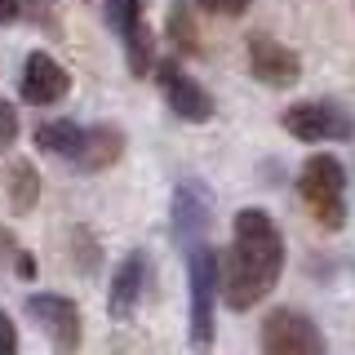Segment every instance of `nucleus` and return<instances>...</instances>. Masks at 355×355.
<instances>
[{
  "label": "nucleus",
  "mask_w": 355,
  "mask_h": 355,
  "mask_svg": "<svg viewBox=\"0 0 355 355\" xmlns=\"http://www.w3.org/2000/svg\"><path fill=\"white\" fill-rule=\"evenodd\" d=\"M107 22L120 31V36H129V31L142 27V14H138V0H107Z\"/></svg>",
  "instance_id": "obj_14"
},
{
  "label": "nucleus",
  "mask_w": 355,
  "mask_h": 355,
  "mask_svg": "<svg viewBox=\"0 0 355 355\" xmlns=\"http://www.w3.org/2000/svg\"><path fill=\"white\" fill-rule=\"evenodd\" d=\"M125 44H129V62H133V71H147V62H151V36H147V27L129 31Z\"/></svg>",
  "instance_id": "obj_15"
},
{
  "label": "nucleus",
  "mask_w": 355,
  "mask_h": 355,
  "mask_svg": "<svg viewBox=\"0 0 355 355\" xmlns=\"http://www.w3.org/2000/svg\"><path fill=\"white\" fill-rule=\"evenodd\" d=\"M262 355H324V338H320L315 320L280 306L262 324Z\"/></svg>",
  "instance_id": "obj_3"
},
{
  "label": "nucleus",
  "mask_w": 355,
  "mask_h": 355,
  "mask_svg": "<svg viewBox=\"0 0 355 355\" xmlns=\"http://www.w3.org/2000/svg\"><path fill=\"white\" fill-rule=\"evenodd\" d=\"M160 85H164V98H169L173 116L191 120V125H200V120H209V116H214V98H209V94H205V89H200L196 80L178 76L173 67H164V71H160Z\"/></svg>",
  "instance_id": "obj_9"
},
{
  "label": "nucleus",
  "mask_w": 355,
  "mask_h": 355,
  "mask_svg": "<svg viewBox=\"0 0 355 355\" xmlns=\"http://www.w3.org/2000/svg\"><path fill=\"white\" fill-rule=\"evenodd\" d=\"M14 14H18V9H14V0H0V22H9Z\"/></svg>",
  "instance_id": "obj_20"
},
{
  "label": "nucleus",
  "mask_w": 355,
  "mask_h": 355,
  "mask_svg": "<svg viewBox=\"0 0 355 355\" xmlns=\"http://www.w3.org/2000/svg\"><path fill=\"white\" fill-rule=\"evenodd\" d=\"M280 271H284V236L275 231V222L262 209L236 214V240H231L227 271H222L227 306H236V311L258 306L262 293L275 288Z\"/></svg>",
  "instance_id": "obj_1"
},
{
  "label": "nucleus",
  "mask_w": 355,
  "mask_h": 355,
  "mask_svg": "<svg viewBox=\"0 0 355 355\" xmlns=\"http://www.w3.org/2000/svg\"><path fill=\"white\" fill-rule=\"evenodd\" d=\"M284 129L302 142H324V138H347L351 125L342 111H333L324 103H297L284 111Z\"/></svg>",
  "instance_id": "obj_6"
},
{
  "label": "nucleus",
  "mask_w": 355,
  "mask_h": 355,
  "mask_svg": "<svg viewBox=\"0 0 355 355\" xmlns=\"http://www.w3.org/2000/svg\"><path fill=\"white\" fill-rule=\"evenodd\" d=\"M36 196H40V178H36V169H31L27 160H14V164H9V205L22 214V209L36 205Z\"/></svg>",
  "instance_id": "obj_13"
},
{
  "label": "nucleus",
  "mask_w": 355,
  "mask_h": 355,
  "mask_svg": "<svg viewBox=\"0 0 355 355\" xmlns=\"http://www.w3.org/2000/svg\"><path fill=\"white\" fill-rule=\"evenodd\" d=\"M173 36L187 44V49H196V31H191V5L187 0H178L173 5Z\"/></svg>",
  "instance_id": "obj_16"
},
{
  "label": "nucleus",
  "mask_w": 355,
  "mask_h": 355,
  "mask_svg": "<svg viewBox=\"0 0 355 355\" xmlns=\"http://www.w3.org/2000/svg\"><path fill=\"white\" fill-rule=\"evenodd\" d=\"M62 94H67V71L49 53H31L27 67H22V98H27L31 107H49V103H58Z\"/></svg>",
  "instance_id": "obj_8"
},
{
  "label": "nucleus",
  "mask_w": 355,
  "mask_h": 355,
  "mask_svg": "<svg viewBox=\"0 0 355 355\" xmlns=\"http://www.w3.org/2000/svg\"><path fill=\"white\" fill-rule=\"evenodd\" d=\"M14 138H18V116H14V107L0 98V151L14 147Z\"/></svg>",
  "instance_id": "obj_17"
},
{
  "label": "nucleus",
  "mask_w": 355,
  "mask_h": 355,
  "mask_svg": "<svg viewBox=\"0 0 355 355\" xmlns=\"http://www.w3.org/2000/svg\"><path fill=\"white\" fill-rule=\"evenodd\" d=\"M80 142L85 133L71 125V120H49V125L36 129V147L49 151V155H62V160H76L80 155Z\"/></svg>",
  "instance_id": "obj_10"
},
{
  "label": "nucleus",
  "mask_w": 355,
  "mask_h": 355,
  "mask_svg": "<svg viewBox=\"0 0 355 355\" xmlns=\"http://www.w3.org/2000/svg\"><path fill=\"white\" fill-rule=\"evenodd\" d=\"M138 288H142V258H129L111 280V315H129L138 302Z\"/></svg>",
  "instance_id": "obj_12"
},
{
  "label": "nucleus",
  "mask_w": 355,
  "mask_h": 355,
  "mask_svg": "<svg viewBox=\"0 0 355 355\" xmlns=\"http://www.w3.org/2000/svg\"><path fill=\"white\" fill-rule=\"evenodd\" d=\"M120 147H125V138H120L116 129H94V133H85L76 164H80V169H107V164L120 155Z\"/></svg>",
  "instance_id": "obj_11"
},
{
  "label": "nucleus",
  "mask_w": 355,
  "mask_h": 355,
  "mask_svg": "<svg viewBox=\"0 0 355 355\" xmlns=\"http://www.w3.org/2000/svg\"><path fill=\"white\" fill-rule=\"evenodd\" d=\"M27 306H31V315L44 324L53 351L76 355V347H80V311H76V302H67V297H58V293H36Z\"/></svg>",
  "instance_id": "obj_5"
},
{
  "label": "nucleus",
  "mask_w": 355,
  "mask_h": 355,
  "mask_svg": "<svg viewBox=\"0 0 355 355\" xmlns=\"http://www.w3.org/2000/svg\"><path fill=\"white\" fill-rule=\"evenodd\" d=\"M249 67H253V76H258L262 85H271V89H288L297 80V71H302L293 49H284V44H275L266 36L249 40Z\"/></svg>",
  "instance_id": "obj_7"
},
{
  "label": "nucleus",
  "mask_w": 355,
  "mask_h": 355,
  "mask_svg": "<svg viewBox=\"0 0 355 355\" xmlns=\"http://www.w3.org/2000/svg\"><path fill=\"white\" fill-rule=\"evenodd\" d=\"M0 355H18V333H14V320L5 315V306H0Z\"/></svg>",
  "instance_id": "obj_18"
},
{
  "label": "nucleus",
  "mask_w": 355,
  "mask_h": 355,
  "mask_svg": "<svg viewBox=\"0 0 355 355\" xmlns=\"http://www.w3.org/2000/svg\"><path fill=\"white\" fill-rule=\"evenodd\" d=\"M297 191L324 231H338L347 222V173L333 155H311L302 164V178H297Z\"/></svg>",
  "instance_id": "obj_2"
},
{
  "label": "nucleus",
  "mask_w": 355,
  "mask_h": 355,
  "mask_svg": "<svg viewBox=\"0 0 355 355\" xmlns=\"http://www.w3.org/2000/svg\"><path fill=\"white\" fill-rule=\"evenodd\" d=\"M205 9H214V14H244L249 9V0H200Z\"/></svg>",
  "instance_id": "obj_19"
},
{
  "label": "nucleus",
  "mask_w": 355,
  "mask_h": 355,
  "mask_svg": "<svg viewBox=\"0 0 355 355\" xmlns=\"http://www.w3.org/2000/svg\"><path fill=\"white\" fill-rule=\"evenodd\" d=\"M214 293H218V258L209 249L191 253V347H214Z\"/></svg>",
  "instance_id": "obj_4"
}]
</instances>
